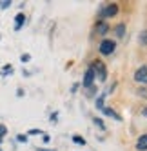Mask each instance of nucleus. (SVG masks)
I'll use <instances>...</instances> for the list:
<instances>
[{"label": "nucleus", "instance_id": "nucleus-3", "mask_svg": "<svg viewBox=\"0 0 147 151\" xmlns=\"http://www.w3.org/2000/svg\"><path fill=\"white\" fill-rule=\"evenodd\" d=\"M91 68H93V71H94V77L98 75V78H100L102 82L107 78V69H106V66H103L102 62H96V64H94V66H91Z\"/></svg>", "mask_w": 147, "mask_h": 151}, {"label": "nucleus", "instance_id": "nucleus-7", "mask_svg": "<svg viewBox=\"0 0 147 151\" xmlns=\"http://www.w3.org/2000/svg\"><path fill=\"white\" fill-rule=\"evenodd\" d=\"M24 22H26V15H24V13H18V15L15 17V31H20V29H22Z\"/></svg>", "mask_w": 147, "mask_h": 151}, {"label": "nucleus", "instance_id": "nucleus-2", "mask_svg": "<svg viewBox=\"0 0 147 151\" xmlns=\"http://www.w3.org/2000/svg\"><path fill=\"white\" fill-rule=\"evenodd\" d=\"M100 53L102 55H111V53H114V49H116V42L114 40H102V44H100Z\"/></svg>", "mask_w": 147, "mask_h": 151}, {"label": "nucleus", "instance_id": "nucleus-13", "mask_svg": "<svg viewBox=\"0 0 147 151\" xmlns=\"http://www.w3.org/2000/svg\"><path fill=\"white\" fill-rule=\"evenodd\" d=\"M6 133H7V127L4 124H0V142H2V138L6 137Z\"/></svg>", "mask_w": 147, "mask_h": 151}, {"label": "nucleus", "instance_id": "nucleus-10", "mask_svg": "<svg viewBox=\"0 0 147 151\" xmlns=\"http://www.w3.org/2000/svg\"><path fill=\"white\" fill-rule=\"evenodd\" d=\"M114 35H116V38H122L125 35V24L123 22H120L116 27H114Z\"/></svg>", "mask_w": 147, "mask_h": 151}, {"label": "nucleus", "instance_id": "nucleus-20", "mask_svg": "<svg viewBox=\"0 0 147 151\" xmlns=\"http://www.w3.org/2000/svg\"><path fill=\"white\" fill-rule=\"evenodd\" d=\"M9 6H11V2H9V0H6V2L0 4V7H2V9H6V7H9Z\"/></svg>", "mask_w": 147, "mask_h": 151}, {"label": "nucleus", "instance_id": "nucleus-1", "mask_svg": "<svg viewBox=\"0 0 147 151\" xmlns=\"http://www.w3.org/2000/svg\"><path fill=\"white\" fill-rule=\"evenodd\" d=\"M118 13V6L116 4H107V6H103L100 9V20H106L109 17H114Z\"/></svg>", "mask_w": 147, "mask_h": 151}, {"label": "nucleus", "instance_id": "nucleus-22", "mask_svg": "<svg viewBox=\"0 0 147 151\" xmlns=\"http://www.w3.org/2000/svg\"><path fill=\"white\" fill-rule=\"evenodd\" d=\"M142 115H143V116H147V107H143V109H142Z\"/></svg>", "mask_w": 147, "mask_h": 151}, {"label": "nucleus", "instance_id": "nucleus-17", "mask_svg": "<svg viewBox=\"0 0 147 151\" xmlns=\"http://www.w3.org/2000/svg\"><path fill=\"white\" fill-rule=\"evenodd\" d=\"M73 140H75V142H76V144H82V146H83V144H86V140H83L82 137H78V135H76V137H73Z\"/></svg>", "mask_w": 147, "mask_h": 151}, {"label": "nucleus", "instance_id": "nucleus-4", "mask_svg": "<svg viewBox=\"0 0 147 151\" xmlns=\"http://www.w3.org/2000/svg\"><path fill=\"white\" fill-rule=\"evenodd\" d=\"M134 80L140 84H147V66H140L134 71Z\"/></svg>", "mask_w": 147, "mask_h": 151}, {"label": "nucleus", "instance_id": "nucleus-14", "mask_svg": "<svg viewBox=\"0 0 147 151\" xmlns=\"http://www.w3.org/2000/svg\"><path fill=\"white\" fill-rule=\"evenodd\" d=\"M96 107H98V109H103V95H100L96 99Z\"/></svg>", "mask_w": 147, "mask_h": 151}, {"label": "nucleus", "instance_id": "nucleus-9", "mask_svg": "<svg viewBox=\"0 0 147 151\" xmlns=\"http://www.w3.org/2000/svg\"><path fill=\"white\" fill-rule=\"evenodd\" d=\"M102 111H103V115H107V116H113L114 120H122V116H120V115H118L116 111H113L111 107H103Z\"/></svg>", "mask_w": 147, "mask_h": 151}, {"label": "nucleus", "instance_id": "nucleus-16", "mask_svg": "<svg viewBox=\"0 0 147 151\" xmlns=\"http://www.w3.org/2000/svg\"><path fill=\"white\" fill-rule=\"evenodd\" d=\"M20 60H22V62L26 64V62H29V60H31V55H29V53H24V55L20 57Z\"/></svg>", "mask_w": 147, "mask_h": 151}, {"label": "nucleus", "instance_id": "nucleus-21", "mask_svg": "<svg viewBox=\"0 0 147 151\" xmlns=\"http://www.w3.org/2000/svg\"><path fill=\"white\" fill-rule=\"evenodd\" d=\"M16 138H18V142H26V140H27V137H26V135H18Z\"/></svg>", "mask_w": 147, "mask_h": 151}, {"label": "nucleus", "instance_id": "nucleus-18", "mask_svg": "<svg viewBox=\"0 0 147 151\" xmlns=\"http://www.w3.org/2000/svg\"><path fill=\"white\" fill-rule=\"evenodd\" d=\"M94 124H96V126H98L100 129H106V126H103V122L100 120V118H94Z\"/></svg>", "mask_w": 147, "mask_h": 151}, {"label": "nucleus", "instance_id": "nucleus-12", "mask_svg": "<svg viewBox=\"0 0 147 151\" xmlns=\"http://www.w3.org/2000/svg\"><path fill=\"white\" fill-rule=\"evenodd\" d=\"M136 93H138V96H142V99H147V88H145V86L138 88V91H136Z\"/></svg>", "mask_w": 147, "mask_h": 151}, {"label": "nucleus", "instance_id": "nucleus-6", "mask_svg": "<svg viewBox=\"0 0 147 151\" xmlns=\"http://www.w3.org/2000/svg\"><path fill=\"white\" fill-rule=\"evenodd\" d=\"M94 78H96V77H94V71H93V68H89L86 71V77H83V80H82V86H83V88H91Z\"/></svg>", "mask_w": 147, "mask_h": 151}, {"label": "nucleus", "instance_id": "nucleus-8", "mask_svg": "<svg viewBox=\"0 0 147 151\" xmlns=\"http://www.w3.org/2000/svg\"><path fill=\"white\" fill-rule=\"evenodd\" d=\"M136 149H140V151H147V135H142L138 140H136Z\"/></svg>", "mask_w": 147, "mask_h": 151}, {"label": "nucleus", "instance_id": "nucleus-5", "mask_svg": "<svg viewBox=\"0 0 147 151\" xmlns=\"http://www.w3.org/2000/svg\"><path fill=\"white\" fill-rule=\"evenodd\" d=\"M94 31H96L98 35H106V33L111 31V27H109V24L106 22V20H98V22L94 24Z\"/></svg>", "mask_w": 147, "mask_h": 151}, {"label": "nucleus", "instance_id": "nucleus-15", "mask_svg": "<svg viewBox=\"0 0 147 151\" xmlns=\"http://www.w3.org/2000/svg\"><path fill=\"white\" fill-rule=\"evenodd\" d=\"M13 73V68L11 66H6L4 69H2V75H4V77H7V75H11Z\"/></svg>", "mask_w": 147, "mask_h": 151}, {"label": "nucleus", "instance_id": "nucleus-11", "mask_svg": "<svg viewBox=\"0 0 147 151\" xmlns=\"http://www.w3.org/2000/svg\"><path fill=\"white\" fill-rule=\"evenodd\" d=\"M138 42H140V46H147V29L140 33V37H138Z\"/></svg>", "mask_w": 147, "mask_h": 151}, {"label": "nucleus", "instance_id": "nucleus-19", "mask_svg": "<svg viewBox=\"0 0 147 151\" xmlns=\"http://www.w3.org/2000/svg\"><path fill=\"white\" fill-rule=\"evenodd\" d=\"M27 133H29V135H42L44 131H40V129H29Z\"/></svg>", "mask_w": 147, "mask_h": 151}]
</instances>
